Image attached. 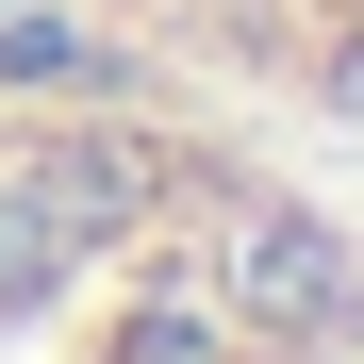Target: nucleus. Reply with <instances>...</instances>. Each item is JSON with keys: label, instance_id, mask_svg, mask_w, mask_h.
<instances>
[{"label": "nucleus", "instance_id": "obj_1", "mask_svg": "<svg viewBox=\"0 0 364 364\" xmlns=\"http://www.w3.org/2000/svg\"><path fill=\"white\" fill-rule=\"evenodd\" d=\"M348 331L331 215L199 116H0V364H315Z\"/></svg>", "mask_w": 364, "mask_h": 364}, {"label": "nucleus", "instance_id": "obj_2", "mask_svg": "<svg viewBox=\"0 0 364 364\" xmlns=\"http://www.w3.org/2000/svg\"><path fill=\"white\" fill-rule=\"evenodd\" d=\"M0 17H17V0H0Z\"/></svg>", "mask_w": 364, "mask_h": 364}]
</instances>
